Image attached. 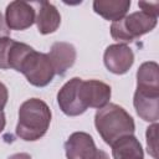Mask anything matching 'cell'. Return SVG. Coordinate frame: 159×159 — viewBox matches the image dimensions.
<instances>
[{"label": "cell", "mask_w": 159, "mask_h": 159, "mask_svg": "<svg viewBox=\"0 0 159 159\" xmlns=\"http://www.w3.org/2000/svg\"><path fill=\"white\" fill-rule=\"evenodd\" d=\"M51 109L40 98H29L19 108L16 135L26 142L42 138L51 123Z\"/></svg>", "instance_id": "obj_1"}, {"label": "cell", "mask_w": 159, "mask_h": 159, "mask_svg": "<svg viewBox=\"0 0 159 159\" xmlns=\"http://www.w3.org/2000/svg\"><path fill=\"white\" fill-rule=\"evenodd\" d=\"M94 125L101 138L108 145H112L122 137L134 134L135 130L132 116L116 103H108L97 109L94 114Z\"/></svg>", "instance_id": "obj_2"}, {"label": "cell", "mask_w": 159, "mask_h": 159, "mask_svg": "<svg viewBox=\"0 0 159 159\" xmlns=\"http://www.w3.org/2000/svg\"><path fill=\"white\" fill-rule=\"evenodd\" d=\"M158 22V17L152 16L144 11H135L125 15L123 19L112 22L111 36L119 43L132 42L144 34L150 32Z\"/></svg>", "instance_id": "obj_3"}, {"label": "cell", "mask_w": 159, "mask_h": 159, "mask_svg": "<svg viewBox=\"0 0 159 159\" xmlns=\"http://www.w3.org/2000/svg\"><path fill=\"white\" fill-rule=\"evenodd\" d=\"M17 72H21L27 82L35 87L47 86L56 75L47 53L37 52L34 48H31L22 58Z\"/></svg>", "instance_id": "obj_4"}, {"label": "cell", "mask_w": 159, "mask_h": 159, "mask_svg": "<svg viewBox=\"0 0 159 159\" xmlns=\"http://www.w3.org/2000/svg\"><path fill=\"white\" fill-rule=\"evenodd\" d=\"M112 96L111 87L99 80H81L80 83V98L86 109L102 108L109 103Z\"/></svg>", "instance_id": "obj_5"}, {"label": "cell", "mask_w": 159, "mask_h": 159, "mask_svg": "<svg viewBox=\"0 0 159 159\" xmlns=\"http://www.w3.org/2000/svg\"><path fill=\"white\" fill-rule=\"evenodd\" d=\"M80 77H73L67 81L57 93V103L60 109L68 117H76L83 114L87 109L80 98Z\"/></svg>", "instance_id": "obj_6"}, {"label": "cell", "mask_w": 159, "mask_h": 159, "mask_svg": "<svg viewBox=\"0 0 159 159\" xmlns=\"http://www.w3.org/2000/svg\"><path fill=\"white\" fill-rule=\"evenodd\" d=\"M103 62L109 72L114 75H124L133 66L134 53L125 43H113L106 48Z\"/></svg>", "instance_id": "obj_7"}, {"label": "cell", "mask_w": 159, "mask_h": 159, "mask_svg": "<svg viewBox=\"0 0 159 159\" xmlns=\"http://www.w3.org/2000/svg\"><path fill=\"white\" fill-rule=\"evenodd\" d=\"M35 17V9L27 1H11L5 10V22L10 30H26L34 25Z\"/></svg>", "instance_id": "obj_8"}, {"label": "cell", "mask_w": 159, "mask_h": 159, "mask_svg": "<svg viewBox=\"0 0 159 159\" xmlns=\"http://www.w3.org/2000/svg\"><path fill=\"white\" fill-rule=\"evenodd\" d=\"M67 159H96L98 149L93 138L86 132H75L65 142Z\"/></svg>", "instance_id": "obj_9"}, {"label": "cell", "mask_w": 159, "mask_h": 159, "mask_svg": "<svg viewBox=\"0 0 159 159\" xmlns=\"http://www.w3.org/2000/svg\"><path fill=\"white\" fill-rule=\"evenodd\" d=\"M133 106L143 120L157 123L159 119V91L137 88L133 97Z\"/></svg>", "instance_id": "obj_10"}, {"label": "cell", "mask_w": 159, "mask_h": 159, "mask_svg": "<svg viewBox=\"0 0 159 159\" xmlns=\"http://www.w3.org/2000/svg\"><path fill=\"white\" fill-rule=\"evenodd\" d=\"M31 4L35 9V22L39 32L42 35L55 32L61 24V15L57 7L48 1H34Z\"/></svg>", "instance_id": "obj_11"}, {"label": "cell", "mask_w": 159, "mask_h": 159, "mask_svg": "<svg viewBox=\"0 0 159 159\" xmlns=\"http://www.w3.org/2000/svg\"><path fill=\"white\" fill-rule=\"evenodd\" d=\"M47 56L53 66L55 73L62 76L67 72L68 68L73 66L77 57V52L73 45L60 41V42H55L51 46V50L47 53Z\"/></svg>", "instance_id": "obj_12"}, {"label": "cell", "mask_w": 159, "mask_h": 159, "mask_svg": "<svg viewBox=\"0 0 159 159\" xmlns=\"http://www.w3.org/2000/svg\"><path fill=\"white\" fill-rule=\"evenodd\" d=\"M130 7V0H94L93 10L108 21L123 19Z\"/></svg>", "instance_id": "obj_13"}, {"label": "cell", "mask_w": 159, "mask_h": 159, "mask_svg": "<svg viewBox=\"0 0 159 159\" xmlns=\"http://www.w3.org/2000/svg\"><path fill=\"white\" fill-rule=\"evenodd\" d=\"M111 147L113 159H144L142 144L133 134L119 138Z\"/></svg>", "instance_id": "obj_14"}, {"label": "cell", "mask_w": 159, "mask_h": 159, "mask_svg": "<svg viewBox=\"0 0 159 159\" xmlns=\"http://www.w3.org/2000/svg\"><path fill=\"white\" fill-rule=\"evenodd\" d=\"M137 88L159 91V66L154 61L143 62L137 71Z\"/></svg>", "instance_id": "obj_15"}, {"label": "cell", "mask_w": 159, "mask_h": 159, "mask_svg": "<svg viewBox=\"0 0 159 159\" xmlns=\"http://www.w3.org/2000/svg\"><path fill=\"white\" fill-rule=\"evenodd\" d=\"M157 129H158V124L157 123H153L152 125H149L147 128V147H148V153L154 158V159H158V155H157Z\"/></svg>", "instance_id": "obj_16"}, {"label": "cell", "mask_w": 159, "mask_h": 159, "mask_svg": "<svg viewBox=\"0 0 159 159\" xmlns=\"http://www.w3.org/2000/svg\"><path fill=\"white\" fill-rule=\"evenodd\" d=\"M11 37H0V68L1 70H9L7 67V55L10 46L12 43Z\"/></svg>", "instance_id": "obj_17"}, {"label": "cell", "mask_w": 159, "mask_h": 159, "mask_svg": "<svg viewBox=\"0 0 159 159\" xmlns=\"http://www.w3.org/2000/svg\"><path fill=\"white\" fill-rule=\"evenodd\" d=\"M138 6L142 9V11L152 15V16H155L158 17V14H159V2L158 1H153V2H149V1H139L138 2Z\"/></svg>", "instance_id": "obj_18"}, {"label": "cell", "mask_w": 159, "mask_h": 159, "mask_svg": "<svg viewBox=\"0 0 159 159\" xmlns=\"http://www.w3.org/2000/svg\"><path fill=\"white\" fill-rule=\"evenodd\" d=\"M7 98H9L7 88L2 82H0V112H2V109L5 108L7 103Z\"/></svg>", "instance_id": "obj_19"}, {"label": "cell", "mask_w": 159, "mask_h": 159, "mask_svg": "<svg viewBox=\"0 0 159 159\" xmlns=\"http://www.w3.org/2000/svg\"><path fill=\"white\" fill-rule=\"evenodd\" d=\"M0 37H10V29L5 22V17L0 11Z\"/></svg>", "instance_id": "obj_20"}, {"label": "cell", "mask_w": 159, "mask_h": 159, "mask_svg": "<svg viewBox=\"0 0 159 159\" xmlns=\"http://www.w3.org/2000/svg\"><path fill=\"white\" fill-rule=\"evenodd\" d=\"M7 159H31V157L27 153H16V154L10 155Z\"/></svg>", "instance_id": "obj_21"}, {"label": "cell", "mask_w": 159, "mask_h": 159, "mask_svg": "<svg viewBox=\"0 0 159 159\" xmlns=\"http://www.w3.org/2000/svg\"><path fill=\"white\" fill-rule=\"evenodd\" d=\"M5 124H6L5 114H4V112H0V133L4 130V128H5Z\"/></svg>", "instance_id": "obj_22"}, {"label": "cell", "mask_w": 159, "mask_h": 159, "mask_svg": "<svg viewBox=\"0 0 159 159\" xmlns=\"http://www.w3.org/2000/svg\"><path fill=\"white\" fill-rule=\"evenodd\" d=\"M96 159H109V155H108L104 150L98 149V154H97V158H96Z\"/></svg>", "instance_id": "obj_23"}]
</instances>
